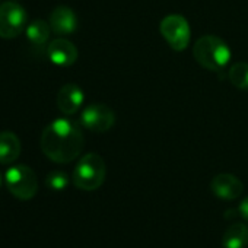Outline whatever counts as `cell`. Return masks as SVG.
Wrapping results in <instances>:
<instances>
[{"mask_svg":"<svg viewBox=\"0 0 248 248\" xmlns=\"http://www.w3.org/2000/svg\"><path fill=\"white\" fill-rule=\"evenodd\" d=\"M50 27L57 35H69L78 30V18L76 14L66 6L56 8L50 15Z\"/></svg>","mask_w":248,"mask_h":248,"instance_id":"8fae6325","label":"cell"},{"mask_svg":"<svg viewBox=\"0 0 248 248\" xmlns=\"http://www.w3.org/2000/svg\"><path fill=\"white\" fill-rule=\"evenodd\" d=\"M228 79L233 86L248 91V63L236 62L235 64H232L228 72Z\"/></svg>","mask_w":248,"mask_h":248,"instance_id":"9a60e30c","label":"cell"},{"mask_svg":"<svg viewBox=\"0 0 248 248\" xmlns=\"http://www.w3.org/2000/svg\"><path fill=\"white\" fill-rule=\"evenodd\" d=\"M82 126L95 133L108 132L115 123L114 111L105 104H91L80 114Z\"/></svg>","mask_w":248,"mask_h":248,"instance_id":"52a82bcc","label":"cell"},{"mask_svg":"<svg viewBox=\"0 0 248 248\" xmlns=\"http://www.w3.org/2000/svg\"><path fill=\"white\" fill-rule=\"evenodd\" d=\"M47 187L54 190V191H62L69 186V177L63 171H53L47 175L46 178Z\"/></svg>","mask_w":248,"mask_h":248,"instance_id":"2e32d148","label":"cell"},{"mask_svg":"<svg viewBox=\"0 0 248 248\" xmlns=\"http://www.w3.org/2000/svg\"><path fill=\"white\" fill-rule=\"evenodd\" d=\"M47 56L53 64L67 67L75 64L78 60V48L72 41L66 38H56L48 44Z\"/></svg>","mask_w":248,"mask_h":248,"instance_id":"9c48e42d","label":"cell"},{"mask_svg":"<svg viewBox=\"0 0 248 248\" xmlns=\"http://www.w3.org/2000/svg\"><path fill=\"white\" fill-rule=\"evenodd\" d=\"M50 32H51L50 24H47L46 21H41V19H37V21L31 22L30 25H27V38L34 46L46 44L50 38Z\"/></svg>","mask_w":248,"mask_h":248,"instance_id":"5bb4252c","label":"cell"},{"mask_svg":"<svg viewBox=\"0 0 248 248\" xmlns=\"http://www.w3.org/2000/svg\"><path fill=\"white\" fill-rule=\"evenodd\" d=\"M107 167L98 154H86L73 171V184L83 191H93L99 188L105 180Z\"/></svg>","mask_w":248,"mask_h":248,"instance_id":"3957f363","label":"cell"},{"mask_svg":"<svg viewBox=\"0 0 248 248\" xmlns=\"http://www.w3.org/2000/svg\"><path fill=\"white\" fill-rule=\"evenodd\" d=\"M193 56L200 66L216 73L222 72L231 62L228 44L216 35L200 37L193 47Z\"/></svg>","mask_w":248,"mask_h":248,"instance_id":"7a4b0ae2","label":"cell"},{"mask_svg":"<svg viewBox=\"0 0 248 248\" xmlns=\"http://www.w3.org/2000/svg\"><path fill=\"white\" fill-rule=\"evenodd\" d=\"M238 212H239L241 217H242V219H245V220L248 222V196H247V197H245V199L241 202Z\"/></svg>","mask_w":248,"mask_h":248,"instance_id":"e0dca14e","label":"cell"},{"mask_svg":"<svg viewBox=\"0 0 248 248\" xmlns=\"http://www.w3.org/2000/svg\"><path fill=\"white\" fill-rule=\"evenodd\" d=\"M210 190L217 199L231 202L242 194L244 184L238 177L232 174H217L210 181Z\"/></svg>","mask_w":248,"mask_h":248,"instance_id":"ba28073f","label":"cell"},{"mask_svg":"<svg viewBox=\"0 0 248 248\" xmlns=\"http://www.w3.org/2000/svg\"><path fill=\"white\" fill-rule=\"evenodd\" d=\"M223 248H245L248 245V226L244 223L231 225L222 238Z\"/></svg>","mask_w":248,"mask_h":248,"instance_id":"4fadbf2b","label":"cell"},{"mask_svg":"<svg viewBox=\"0 0 248 248\" xmlns=\"http://www.w3.org/2000/svg\"><path fill=\"white\" fill-rule=\"evenodd\" d=\"M85 145L80 127L69 118H57L51 121L41 135L43 154L57 164H69L75 161Z\"/></svg>","mask_w":248,"mask_h":248,"instance_id":"6da1fadb","label":"cell"},{"mask_svg":"<svg viewBox=\"0 0 248 248\" xmlns=\"http://www.w3.org/2000/svg\"><path fill=\"white\" fill-rule=\"evenodd\" d=\"M21 155V142L12 132L0 133V164L9 165Z\"/></svg>","mask_w":248,"mask_h":248,"instance_id":"7c38bea8","label":"cell"},{"mask_svg":"<svg viewBox=\"0 0 248 248\" xmlns=\"http://www.w3.org/2000/svg\"><path fill=\"white\" fill-rule=\"evenodd\" d=\"M0 186H2V174H0Z\"/></svg>","mask_w":248,"mask_h":248,"instance_id":"ac0fdd59","label":"cell"},{"mask_svg":"<svg viewBox=\"0 0 248 248\" xmlns=\"http://www.w3.org/2000/svg\"><path fill=\"white\" fill-rule=\"evenodd\" d=\"M83 101H85V93L75 83H66L64 86H62V89L57 93V107L66 115H72L78 112Z\"/></svg>","mask_w":248,"mask_h":248,"instance_id":"30bf717a","label":"cell"},{"mask_svg":"<svg viewBox=\"0 0 248 248\" xmlns=\"http://www.w3.org/2000/svg\"><path fill=\"white\" fill-rule=\"evenodd\" d=\"M28 21L27 11L16 2H5L0 5V37L16 38L25 28Z\"/></svg>","mask_w":248,"mask_h":248,"instance_id":"8992f818","label":"cell"},{"mask_svg":"<svg viewBox=\"0 0 248 248\" xmlns=\"http://www.w3.org/2000/svg\"><path fill=\"white\" fill-rule=\"evenodd\" d=\"M5 183L11 194L19 200H31L38 191V178L27 165L11 167L5 174Z\"/></svg>","mask_w":248,"mask_h":248,"instance_id":"277c9868","label":"cell"},{"mask_svg":"<svg viewBox=\"0 0 248 248\" xmlns=\"http://www.w3.org/2000/svg\"><path fill=\"white\" fill-rule=\"evenodd\" d=\"M161 35L175 51H184L190 43V24L181 15H168L161 21Z\"/></svg>","mask_w":248,"mask_h":248,"instance_id":"5b68a950","label":"cell"}]
</instances>
